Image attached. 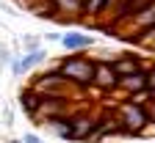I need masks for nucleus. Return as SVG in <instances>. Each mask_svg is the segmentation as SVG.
Wrapping results in <instances>:
<instances>
[{"mask_svg":"<svg viewBox=\"0 0 155 143\" xmlns=\"http://www.w3.org/2000/svg\"><path fill=\"white\" fill-rule=\"evenodd\" d=\"M155 88V64L147 69V91H152Z\"/></svg>","mask_w":155,"mask_h":143,"instance_id":"4468645a","label":"nucleus"},{"mask_svg":"<svg viewBox=\"0 0 155 143\" xmlns=\"http://www.w3.org/2000/svg\"><path fill=\"white\" fill-rule=\"evenodd\" d=\"M55 69H58V74H61L72 88H78V91L89 88L91 80H94V61H91V58H83L81 52L64 58Z\"/></svg>","mask_w":155,"mask_h":143,"instance_id":"f257e3e1","label":"nucleus"},{"mask_svg":"<svg viewBox=\"0 0 155 143\" xmlns=\"http://www.w3.org/2000/svg\"><path fill=\"white\" fill-rule=\"evenodd\" d=\"M31 88L42 99H64V102H69V91H72V85L58 74V69H50L45 74H39L31 83Z\"/></svg>","mask_w":155,"mask_h":143,"instance_id":"7ed1b4c3","label":"nucleus"},{"mask_svg":"<svg viewBox=\"0 0 155 143\" xmlns=\"http://www.w3.org/2000/svg\"><path fill=\"white\" fill-rule=\"evenodd\" d=\"M69 121H72V135H69V143H78V140H91L100 132V116L94 113H69Z\"/></svg>","mask_w":155,"mask_h":143,"instance_id":"20e7f679","label":"nucleus"},{"mask_svg":"<svg viewBox=\"0 0 155 143\" xmlns=\"http://www.w3.org/2000/svg\"><path fill=\"white\" fill-rule=\"evenodd\" d=\"M8 143H22V140H8Z\"/></svg>","mask_w":155,"mask_h":143,"instance_id":"a211bd4d","label":"nucleus"},{"mask_svg":"<svg viewBox=\"0 0 155 143\" xmlns=\"http://www.w3.org/2000/svg\"><path fill=\"white\" fill-rule=\"evenodd\" d=\"M111 66H114V72L119 74V77H130V74L141 72V69H150V66H144L141 61H139V55H119V58L111 61Z\"/></svg>","mask_w":155,"mask_h":143,"instance_id":"0eeeda50","label":"nucleus"},{"mask_svg":"<svg viewBox=\"0 0 155 143\" xmlns=\"http://www.w3.org/2000/svg\"><path fill=\"white\" fill-rule=\"evenodd\" d=\"M150 99H152V102H155V88H152V91H150Z\"/></svg>","mask_w":155,"mask_h":143,"instance_id":"f3484780","label":"nucleus"},{"mask_svg":"<svg viewBox=\"0 0 155 143\" xmlns=\"http://www.w3.org/2000/svg\"><path fill=\"white\" fill-rule=\"evenodd\" d=\"M22 143H45V140L39 138L36 132H25V135H22Z\"/></svg>","mask_w":155,"mask_h":143,"instance_id":"2eb2a0df","label":"nucleus"},{"mask_svg":"<svg viewBox=\"0 0 155 143\" xmlns=\"http://www.w3.org/2000/svg\"><path fill=\"white\" fill-rule=\"evenodd\" d=\"M150 3H152V0H130V14H127V22H130L133 17H139V14H141ZM127 22H125V25H127ZM125 25H122V28H125Z\"/></svg>","mask_w":155,"mask_h":143,"instance_id":"ddd939ff","label":"nucleus"},{"mask_svg":"<svg viewBox=\"0 0 155 143\" xmlns=\"http://www.w3.org/2000/svg\"><path fill=\"white\" fill-rule=\"evenodd\" d=\"M91 44H94V39H91L89 33H64V36H61V47H64L67 52H72V55L89 50Z\"/></svg>","mask_w":155,"mask_h":143,"instance_id":"1a4fd4ad","label":"nucleus"},{"mask_svg":"<svg viewBox=\"0 0 155 143\" xmlns=\"http://www.w3.org/2000/svg\"><path fill=\"white\" fill-rule=\"evenodd\" d=\"M103 8H105V0H83V17H89V19L100 22Z\"/></svg>","mask_w":155,"mask_h":143,"instance_id":"9b49d317","label":"nucleus"},{"mask_svg":"<svg viewBox=\"0 0 155 143\" xmlns=\"http://www.w3.org/2000/svg\"><path fill=\"white\" fill-rule=\"evenodd\" d=\"M119 91H122L127 99L136 96V94H144V91H147V69L136 72V74H130V77H119Z\"/></svg>","mask_w":155,"mask_h":143,"instance_id":"423d86ee","label":"nucleus"},{"mask_svg":"<svg viewBox=\"0 0 155 143\" xmlns=\"http://www.w3.org/2000/svg\"><path fill=\"white\" fill-rule=\"evenodd\" d=\"M116 121L122 127V135H144L150 129V116H147V107L144 105H136L130 99H122L119 107H116Z\"/></svg>","mask_w":155,"mask_h":143,"instance_id":"f03ea898","label":"nucleus"},{"mask_svg":"<svg viewBox=\"0 0 155 143\" xmlns=\"http://www.w3.org/2000/svg\"><path fill=\"white\" fill-rule=\"evenodd\" d=\"M42 61H47V52L45 50H33V52H25L22 58H17L14 64H11V72L19 77V74H25V72H31L33 66H39Z\"/></svg>","mask_w":155,"mask_h":143,"instance_id":"6e6552de","label":"nucleus"},{"mask_svg":"<svg viewBox=\"0 0 155 143\" xmlns=\"http://www.w3.org/2000/svg\"><path fill=\"white\" fill-rule=\"evenodd\" d=\"M31 11L36 14V17H47V19H55V8H53V3L50 0H33L31 3Z\"/></svg>","mask_w":155,"mask_h":143,"instance_id":"f8f14e48","label":"nucleus"},{"mask_svg":"<svg viewBox=\"0 0 155 143\" xmlns=\"http://www.w3.org/2000/svg\"><path fill=\"white\" fill-rule=\"evenodd\" d=\"M147 116H150V121L155 124V102H152V99L147 102Z\"/></svg>","mask_w":155,"mask_h":143,"instance_id":"dca6fc26","label":"nucleus"},{"mask_svg":"<svg viewBox=\"0 0 155 143\" xmlns=\"http://www.w3.org/2000/svg\"><path fill=\"white\" fill-rule=\"evenodd\" d=\"M91 88H97L100 94H116V91H119V74L114 72L111 61H94Z\"/></svg>","mask_w":155,"mask_h":143,"instance_id":"39448f33","label":"nucleus"},{"mask_svg":"<svg viewBox=\"0 0 155 143\" xmlns=\"http://www.w3.org/2000/svg\"><path fill=\"white\" fill-rule=\"evenodd\" d=\"M19 105H22V110H25L31 118H36V116H39V110H42V96H39V94L28 85V88L19 91Z\"/></svg>","mask_w":155,"mask_h":143,"instance_id":"9d476101","label":"nucleus"}]
</instances>
